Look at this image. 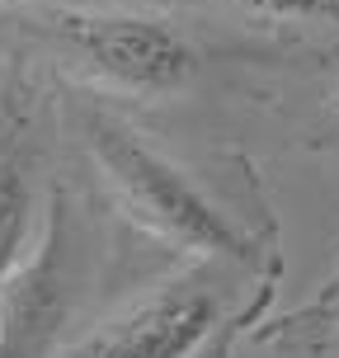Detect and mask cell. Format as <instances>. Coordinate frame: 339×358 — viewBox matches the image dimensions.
Returning <instances> with one entry per match:
<instances>
[{"label":"cell","instance_id":"obj_5","mask_svg":"<svg viewBox=\"0 0 339 358\" xmlns=\"http://www.w3.org/2000/svg\"><path fill=\"white\" fill-rule=\"evenodd\" d=\"M34 104L19 85H0V287L29 250V213H34Z\"/></svg>","mask_w":339,"mask_h":358},{"label":"cell","instance_id":"obj_2","mask_svg":"<svg viewBox=\"0 0 339 358\" xmlns=\"http://www.w3.org/2000/svg\"><path fill=\"white\" fill-rule=\"evenodd\" d=\"M19 24L43 38L62 57V66L113 94H137V99L175 94L198 71L194 43L161 15L34 0L19 15Z\"/></svg>","mask_w":339,"mask_h":358},{"label":"cell","instance_id":"obj_7","mask_svg":"<svg viewBox=\"0 0 339 358\" xmlns=\"http://www.w3.org/2000/svg\"><path fill=\"white\" fill-rule=\"evenodd\" d=\"M278 358H330V340H325V311L311 306L302 316H292L273 330Z\"/></svg>","mask_w":339,"mask_h":358},{"label":"cell","instance_id":"obj_9","mask_svg":"<svg viewBox=\"0 0 339 358\" xmlns=\"http://www.w3.org/2000/svg\"><path fill=\"white\" fill-rule=\"evenodd\" d=\"M10 5H34V0H0V10H10Z\"/></svg>","mask_w":339,"mask_h":358},{"label":"cell","instance_id":"obj_1","mask_svg":"<svg viewBox=\"0 0 339 358\" xmlns=\"http://www.w3.org/2000/svg\"><path fill=\"white\" fill-rule=\"evenodd\" d=\"M80 137H85V151L99 179L108 184L113 203L151 241H161L189 259H208V264H236V268L264 264L259 241L240 231L231 213H222L189 179V170H179L170 156L146 146L132 127L89 108L80 118Z\"/></svg>","mask_w":339,"mask_h":358},{"label":"cell","instance_id":"obj_6","mask_svg":"<svg viewBox=\"0 0 339 358\" xmlns=\"http://www.w3.org/2000/svg\"><path fill=\"white\" fill-rule=\"evenodd\" d=\"M189 5H222V10L287 19V24H339V0H189Z\"/></svg>","mask_w":339,"mask_h":358},{"label":"cell","instance_id":"obj_4","mask_svg":"<svg viewBox=\"0 0 339 358\" xmlns=\"http://www.w3.org/2000/svg\"><path fill=\"white\" fill-rule=\"evenodd\" d=\"M75 268H71V203L52 184L43 236L19 255L0 287V358H52L71 316Z\"/></svg>","mask_w":339,"mask_h":358},{"label":"cell","instance_id":"obj_3","mask_svg":"<svg viewBox=\"0 0 339 358\" xmlns=\"http://www.w3.org/2000/svg\"><path fill=\"white\" fill-rule=\"evenodd\" d=\"M254 311L259 302L226 321V297L208 273V259H198V268L161 283L142 302L123 306L89 335L62 344L52 358H198L226 335V325L254 321Z\"/></svg>","mask_w":339,"mask_h":358},{"label":"cell","instance_id":"obj_8","mask_svg":"<svg viewBox=\"0 0 339 358\" xmlns=\"http://www.w3.org/2000/svg\"><path fill=\"white\" fill-rule=\"evenodd\" d=\"M198 358H226V335H222V340H217L212 349H203V354H198Z\"/></svg>","mask_w":339,"mask_h":358},{"label":"cell","instance_id":"obj_10","mask_svg":"<svg viewBox=\"0 0 339 358\" xmlns=\"http://www.w3.org/2000/svg\"><path fill=\"white\" fill-rule=\"evenodd\" d=\"M335 108H339V85H335Z\"/></svg>","mask_w":339,"mask_h":358}]
</instances>
